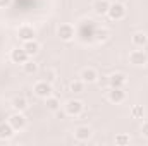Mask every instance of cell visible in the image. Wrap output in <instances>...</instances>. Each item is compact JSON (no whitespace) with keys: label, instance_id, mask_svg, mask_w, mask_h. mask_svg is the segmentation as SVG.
<instances>
[{"label":"cell","instance_id":"9a60e30c","mask_svg":"<svg viewBox=\"0 0 148 146\" xmlns=\"http://www.w3.org/2000/svg\"><path fill=\"white\" fill-rule=\"evenodd\" d=\"M14 134H16V131H14V127L9 122H2L0 124V139H10Z\"/></svg>","mask_w":148,"mask_h":146},{"label":"cell","instance_id":"5bb4252c","mask_svg":"<svg viewBox=\"0 0 148 146\" xmlns=\"http://www.w3.org/2000/svg\"><path fill=\"white\" fill-rule=\"evenodd\" d=\"M131 43H133L136 48H143V46L148 43L147 33H143V31H136V33H133V36H131Z\"/></svg>","mask_w":148,"mask_h":146},{"label":"cell","instance_id":"277c9868","mask_svg":"<svg viewBox=\"0 0 148 146\" xmlns=\"http://www.w3.org/2000/svg\"><path fill=\"white\" fill-rule=\"evenodd\" d=\"M7 122L14 127V131H23L26 127V124H28V120L23 115V112H14L12 115H9V120Z\"/></svg>","mask_w":148,"mask_h":146},{"label":"cell","instance_id":"6da1fadb","mask_svg":"<svg viewBox=\"0 0 148 146\" xmlns=\"http://www.w3.org/2000/svg\"><path fill=\"white\" fill-rule=\"evenodd\" d=\"M64 112H66V115H69V117H79L83 112H84V103L81 102V100H67L66 102V105H64Z\"/></svg>","mask_w":148,"mask_h":146},{"label":"cell","instance_id":"5b68a950","mask_svg":"<svg viewBox=\"0 0 148 146\" xmlns=\"http://www.w3.org/2000/svg\"><path fill=\"white\" fill-rule=\"evenodd\" d=\"M148 62V55L143 50H133L129 53V64H133L134 67H143Z\"/></svg>","mask_w":148,"mask_h":146},{"label":"cell","instance_id":"52a82bcc","mask_svg":"<svg viewBox=\"0 0 148 146\" xmlns=\"http://www.w3.org/2000/svg\"><path fill=\"white\" fill-rule=\"evenodd\" d=\"M93 136V131L90 126H79L74 129V138L79 141V143H84V141H90Z\"/></svg>","mask_w":148,"mask_h":146},{"label":"cell","instance_id":"e0dca14e","mask_svg":"<svg viewBox=\"0 0 148 146\" xmlns=\"http://www.w3.org/2000/svg\"><path fill=\"white\" fill-rule=\"evenodd\" d=\"M12 108H14V112H24L28 108V100L24 96H14L12 98Z\"/></svg>","mask_w":148,"mask_h":146},{"label":"cell","instance_id":"2e32d148","mask_svg":"<svg viewBox=\"0 0 148 146\" xmlns=\"http://www.w3.org/2000/svg\"><path fill=\"white\" fill-rule=\"evenodd\" d=\"M23 48L28 52V55H29V57H33V55H36L38 52H40V43H38L36 40L23 41Z\"/></svg>","mask_w":148,"mask_h":146},{"label":"cell","instance_id":"7c38bea8","mask_svg":"<svg viewBox=\"0 0 148 146\" xmlns=\"http://www.w3.org/2000/svg\"><path fill=\"white\" fill-rule=\"evenodd\" d=\"M109 7H110V2L109 0H95L93 2V12L97 16H107Z\"/></svg>","mask_w":148,"mask_h":146},{"label":"cell","instance_id":"7402d4cb","mask_svg":"<svg viewBox=\"0 0 148 146\" xmlns=\"http://www.w3.org/2000/svg\"><path fill=\"white\" fill-rule=\"evenodd\" d=\"M114 141H115V145H119V146H126L131 143V138H129V134H117Z\"/></svg>","mask_w":148,"mask_h":146},{"label":"cell","instance_id":"4fadbf2b","mask_svg":"<svg viewBox=\"0 0 148 146\" xmlns=\"http://www.w3.org/2000/svg\"><path fill=\"white\" fill-rule=\"evenodd\" d=\"M17 36H19L21 41H29V40H35L36 33L31 26H21L19 31H17Z\"/></svg>","mask_w":148,"mask_h":146},{"label":"cell","instance_id":"d4e9b609","mask_svg":"<svg viewBox=\"0 0 148 146\" xmlns=\"http://www.w3.org/2000/svg\"><path fill=\"white\" fill-rule=\"evenodd\" d=\"M141 134H143L145 138H148V120L143 122V126H141Z\"/></svg>","mask_w":148,"mask_h":146},{"label":"cell","instance_id":"30bf717a","mask_svg":"<svg viewBox=\"0 0 148 146\" xmlns=\"http://www.w3.org/2000/svg\"><path fill=\"white\" fill-rule=\"evenodd\" d=\"M109 84H110V88H124L127 84V77L122 72H114L109 77Z\"/></svg>","mask_w":148,"mask_h":146},{"label":"cell","instance_id":"9c48e42d","mask_svg":"<svg viewBox=\"0 0 148 146\" xmlns=\"http://www.w3.org/2000/svg\"><path fill=\"white\" fill-rule=\"evenodd\" d=\"M29 59V55H28V52L21 46V48H14L12 52H10V60L14 62V64H24L26 60Z\"/></svg>","mask_w":148,"mask_h":146},{"label":"cell","instance_id":"8992f818","mask_svg":"<svg viewBox=\"0 0 148 146\" xmlns=\"http://www.w3.org/2000/svg\"><path fill=\"white\" fill-rule=\"evenodd\" d=\"M107 98H109L110 103L119 105V103H122L126 100V91H124V88H110L107 91Z\"/></svg>","mask_w":148,"mask_h":146},{"label":"cell","instance_id":"44dd1931","mask_svg":"<svg viewBox=\"0 0 148 146\" xmlns=\"http://www.w3.org/2000/svg\"><path fill=\"white\" fill-rule=\"evenodd\" d=\"M129 113H131L133 119H143L145 117V108H143V105H133Z\"/></svg>","mask_w":148,"mask_h":146},{"label":"cell","instance_id":"d6986e66","mask_svg":"<svg viewBox=\"0 0 148 146\" xmlns=\"http://www.w3.org/2000/svg\"><path fill=\"white\" fill-rule=\"evenodd\" d=\"M69 91L71 93H83L84 91V83L81 81V79H74V81H71L69 83Z\"/></svg>","mask_w":148,"mask_h":146},{"label":"cell","instance_id":"ba28073f","mask_svg":"<svg viewBox=\"0 0 148 146\" xmlns=\"http://www.w3.org/2000/svg\"><path fill=\"white\" fill-rule=\"evenodd\" d=\"M57 36L60 38L62 41H71L74 38V28L71 24H60L57 28Z\"/></svg>","mask_w":148,"mask_h":146},{"label":"cell","instance_id":"7a4b0ae2","mask_svg":"<svg viewBox=\"0 0 148 146\" xmlns=\"http://www.w3.org/2000/svg\"><path fill=\"white\" fill-rule=\"evenodd\" d=\"M33 91H35V95H36L38 98H48L52 93H53V89H52V83H48V81H45V79H41V81H38L36 84L33 86Z\"/></svg>","mask_w":148,"mask_h":146},{"label":"cell","instance_id":"ffe728a7","mask_svg":"<svg viewBox=\"0 0 148 146\" xmlns=\"http://www.w3.org/2000/svg\"><path fill=\"white\" fill-rule=\"evenodd\" d=\"M23 71H24L26 74H35V72H38V64L35 62V60L28 59V60L23 64Z\"/></svg>","mask_w":148,"mask_h":146},{"label":"cell","instance_id":"3957f363","mask_svg":"<svg viewBox=\"0 0 148 146\" xmlns=\"http://www.w3.org/2000/svg\"><path fill=\"white\" fill-rule=\"evenodd\" d=\"M107 16L110 17L112 21H121V19H124V17H126V7H124V3H121V2L110 3Z\"/></svg>","mask_w":148,"mask_h":146},{"label":"cell","instance_id":"cb8c5ba5","mask_svg":"<svg viewBox=\"0 0 148 146\" xmlns=\"http://www.w3.org/2000/svg\"><path fill=\"white\" fill-rule=\"evenodd\" d=\"M43 79L48 81V83H53V81L57 79V72H55L53 69H45V72H43Z\"/></svg>","mask_w":148,"mask_h":146},{"label":"cell","instance_id":"603a6c76","mask_svg":"<svg viewBox=\"0 0 148 146\" xmlns=\"http://www.w3.org/2000/svg\"><path fill=\"white\" fill-rule=\"evenodd\" d=\"M109 38V31L105 29V28H102V29H97L95 31V40L97 41H105Z\"/></svg>","mask_w":148,"mask_h":146},{"label":"cell","instance_id":"8fae6325","mask_svg":"<svg viewBox=\"0 0 148 146\" xmlns=\"http://www.w3.org/2000/svg\"><path fill=\"white\" fill-rule=\"evenodd\" d=\"M79 77H81V81H83L84 84H86V83L91 84V83H97V79H98V72H97L93 67H84V69L81 71V76H79Z\"/></svg>","mask_w":148,"mask_h":146},{"label":"cell","instance_id":"484cf974","mask_svg":"<svg viewBox=\"0 0 148 146\" xmlns=\"http://www.w3.org/2000/svg\"><path fill=\"white\" fill-rule=\"evenodd\" d=\"M10 2H12V0H0V9L9 7V5H10Z\"/></svg>","mask_w":148,"mask_h":146},{"label":"cell","instance_id":"ac0fdd59","mask_svg":"<svg viewBox=\"0 0 148 146\" xmlns=\"http://www.w3.org/2000/svg\"><path fill=\"white\" fill-rule=\"evenodd\" d=\"M45 105H47V108L52 110V112H59V108H60V100L57 96L50 95L48 98H45Z\"/></svg>","mask_w":148,"mask_h":146}]
</instances>
